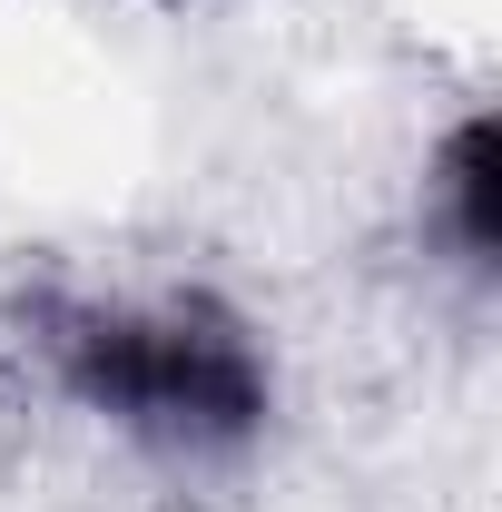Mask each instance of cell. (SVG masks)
<instances>
[{
    "label": "cell",
    "mask_w": 502,
    "mask_h": 512,
    "mask_svg": "<svg viewBox=\"0 0 502 512\" xmlns=\"http://www.w3.org/2000/svg\"><path fill=\"white\" fill-rule=\"evenodd\" d=\"M79 394L109 404L128 424H168V434H237L256 414V365L237 355V335H207V325H89L79 335Z\"/></svg>",
    "instance_id": "6da1fadb"
}]
</instances>
